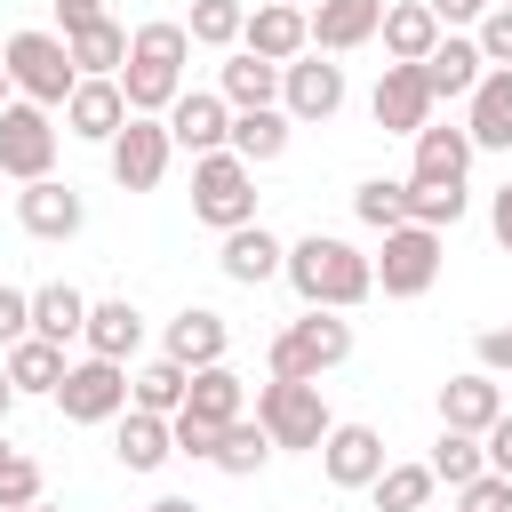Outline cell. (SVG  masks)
<instances>
[{"label":"cell","mask_w":512,"mask_h":512,"mask_svg":"<svg viewBox=\"0 0 512 512\" xmlns=\"http://www.w3.org/2000/svg\"><path fill=\"white\" fill-rule=\"evenodd\" d=\"M304 304H320V312H360L368 296H376V256H360L352 240H336V232H304L296 248H288V272H280Z\"/></svg>","instance_id":"6da1fadb"},{"label":"cell","mask_w":512,"mask_h":512,"mask_svg":"<svg viewBox=\"0 0 512 512\" xmlns=\"http://www.w3.org/2000/svg\"><path fill=\"white\" fill-rule=\"evenodd\" d=\"M184 56H192V32L176 16H152L128 32V64H120V88H128V112H168L184 96Z\"/></svg>","instance_id":"7a4b0ae2"},{"label":"cell","mask_w":512,"mask_h":512,"mask_svg":"<svg viewBox=\"0 0 512 512\" xmlns=\"http://www.w3.org/2000/svg\"><path fill=\"white\" fill-rule=\"evenodd\" d=\"M0 64H8V80H16V96H32V104H48V112H64V96L80 88V64H72V40L64 32H8V48H0Z\"/></svg>","instance_id":"3957f363"},{"label":"cell","mask_w":512,"mask_h":512,"mask_svg":"<svg viewBox=\"0 0 512 512\" xmlns=\"http://www.w3.org/2000/svg\"><path fill=\"white\" fill-rule=\"evenodd\" d=\"M344 360H352V320H344V312L304 304V312L272 336V376H304V384H320V376L344 368Z\"/></svg>","instance_id":"277c9868"},{"label":"cell","mask_w":512,"mask_h":512,"mask_svg":"<svg viewBox=\"0 0 512 512\" xmlns=\"http://www.w3.org/2000/svg\"><path fill=\"white\" fill-rule=\"evenodd\" d=\"M192 216H200L208 232H240V224H256V168H248L232 144L192 160Z\"/></svg>","instance_id":"5b68a950"},{"label":"cell","mask_w":512,"mask_h":512,"mask_svg":"<svg viewBox=\"0 0 512 512\" xmlns=\"http://www.w3.org/2000/svg\"><path fill=\"white\" fill-rule=\"evenodd\" d=\"M256 424L272 432V448H312V456H320V440L336 432L320 384H304V376H272V384H256Z\"/></svg>","instance_id":"8992f818"},{"label":"cell","mask_w":512,"mask_h":512,"mask_svg":"<svg viewBox=\"0 0 512 512\" xmlns=\"http://www.w3.org/2000/svg\"><path fill=\"white\" fill-rule=\"evenodd\" d=\"M0 176H16V184L56 176V120H48V104H32V96L0 104Z\"/></svg>","instance_id":"52a82bcc"},{"label":"cell","mask_w":512,"mask_h":512,"mask_svg":"<svg viewBox=\"0 0 512 512\" xmlns=\"http://www.w3.org/2000/svg\"><path fill=\"white\" fill-rule=\"evenodd\" d=\"M104 160H112V184L120 192H160V176L176 160V136H168L160 112H128V128L104 144Z\"/></svg>","instance_id":"ba28073f"},{"label":"cell","mask_w":512,"mask_h":512,"mask_svg":"<svg viewBox=\"0 0 512 512\" xmlns=\"http://www.w3.org/2000/svg\"><path fill=\"white\" fill-rule=\"evenodd\" d=\"M432 280H440V232H432V224H392L384 248H376V288H384L392 304H408V296H424Z\"/></svg>","instance_id":"9c48e42d"},{"label":"cell","mask_w":512,"mask_h":512,"mask_svg":"<svg viewBox=\"0 0 512 512\" xmlns=\"http://www.w3.org/2000/svg\"><path fill=\"white\" fill-rule=\"evenodd\" d=\"M56 408H64V424H112L128 408V360H104V352L72 360L56 384Z\"/></svg>","instance_id":"30bf717a"},{"label":"cell","mask_w":512,"mask_h":512,"mask_svg":"<svg viewBox=\"0 0 512 512\" xmlns=\"http://www.w3.org/2000/svg\"><path fill=\"white\" fill-rule=\"evenodd\" d=\"M280 112L288 120H336L344 112V64H328L320 48H304L296 64H280Z\"/></svg>","instance_id":"8fae6325"},{"label":"cell","mask_w":512,"mask_h":512,"mask_svg":"<svg viewBox=\"0 0 512 512\" xmlns=\"http://www.w3.org/2000/svg\"><path fill=\"white\" fill-rule=\"evenodd\" d=\"M240 48L264 56V64H296V56L312 48V8H296V0H264V8H248Z\"/></svg>","instance_id":"7c38bea8"},{"label":"cell","mask_w":512,"mask_h":512,"mask_svg":"<svg viewBox=\"0 0 512 512\" xmlns=\"http://www.w3.org/2000/svg\"><path fill=\"white\" fill-rule=\"evenodd\" d=\"M160 120H168L176 152H192V160H200V152H224V144H232V104H224L216 88H184V96H176V104H168Z\"/></svg>","instance_id":"4fadbf2b"},{"label":"cell","mask_w":512,"mask_h":512,"mask_svg":"<svg viewBox=\"0 0 512 512\" xmlns=\"http://www.w3.org/2000/svg\"><path fill=\"white\" fill-rule=\"evenodd\" d=\"M16 224H24L32 240H72V232L88 224V200H80L64 176H40V184L16 192Z\"/></svg>","instance_id":"5bb4252c"},{"label":"cell","mask_w":512,"mask_h":512,"mask_svg":"<svg viewBox=\"0 0 512 512\" xmlns=\"http://www.w3.org/2000/svg\"><path fill=\"white\" fill-rule=\"evenodd\" d=\"M384 464H392V456H384V432H376V424H336V432L320 440V472H328L336 488H376Z\"/></svg>","instance_id":"9a60e30c"},{"label":"cell","mask_w":512,"mask_h":512,"mask_svg":"<svg viewBox=\"0 0 512 512\" xmlns=\"http://www.w3.org/2000/svg\"><path fill=\"white\" fill-rule=\"evenodd\" d=\"M368 112H376V128H384V136H416V128L432 120V88H424V72H416V64H384V80H376Z\"/></svg>","instance_id":"2e32d148"},{"label":"cell","mask_w":512,"mask_h":512,"mask_svg":"<svg viewBox=\"0 0 512 512\" xmlns=\"http://www.w3.org/2000/svg\"><path fill=\"white\" fill-rule=\"evenodd\" d=\"M120 128H128V88H120V80H80V88L64 96V136L112 144Z\"/></svg>","instance_id":"e0dca14e"},{"label":"cell","mask_w":512,"mask_h":512,"mask_svg":"<svg viewBox=\"0 0 512 512\" xmlns=\"http://www.w3.org/2000/svg\"><path fill=\"white\" fill-rule=\"evenodd\" d=\"M504 416V376H488V368H464V376H448L440 384V424L448 432H480L488 440V424Z\"/></svg>","instance_id":"ac0fdd59"},{"label":"cell","mask_w":512,"mask_h":512,"mask_svg":"<svg viewBox=\"0 0 512 512\" xmlns=\"http://www.w3.org/2000/svg\"><path fill=\"white\" fill-rule=\"evenodd\" d=\"M384 32V0H312V48L320 56H352Z\"/></svg>","instance_id":"d6986e66"},{"label":"cell","mask_w":512,"mask_h":512,"mask_svg":"<svg viewBox=\"0 0 512 512\" xmlns=\"http://www.w3.org/2000/svg\"><path fill=\"white\" fill-rule=\"evenodd\" d=\"M216 264H224V280H232V288H264V280H280V272H288V240H272L264 224H240V232H224Z\"/></svg>","instance_id":"ffe728a7"},{"label":"cell","mask_w":512,"mask_h":512,"mask_svg":"<svg viewBox=\"0 0 512 512\" xmlns=\"http://www.w3.org/2000/svg\"><path fill=\"white\" fill-rule=\"evenodd\" d=\"M464 128L480 152H512V64H488L480 88L464 96Z\"/></svg>","instance_id":"44dd1931"},{"label":"cell","mask_w":512,"mask_h":512,"mask_svg":"<svg viewBox=\"0 0 512 512\" xmlns=\"http://www.w3.org/2000/svg\"><path fill=\"white\" fill-rule=\"evenodd\" d=\"M224 352H232V320H224V312L184 304V312L168 320V360H184V368H216Z\"/></svg>","instance_id":"7402d4cb"},{"label":"cell","mask_w":512,"mask_h":512,"mask_svg":"<svg viewBox=\"0 0 512 512\" xmlns=\"http://www.w3.org/2000/svg\"><path fill=\"white\" fill-rule=\"evenodd\" d=\"M416 72H424V88H432V104H440V96H472V88H480V72H488V56H480V40L440 32V48H432Z\"/></svg>","instance_id":"603a6c76"},{"label":"cell","mask_w":512,"mask_h":512,"mask_svg":"<svg viewBox=\"0 0 512 512\" xmlns=\"http://www.w3.org/2000/svg\"><path fill=\"white\" fill-rule=\"evenodd\" d=\"M440 32H448V24L432 16V0H400V8H384V32H376V40H384L392 64H424V56L440 48Z\"/></svg>","instance_id":"cb8c5ba5"},{"label":"cell","mask_w":512,"mask_h":512,"mask_svg":"<svg viewBox=\"0 0 512 512\" xmlns=\"http://www.w3.org/2000/svg\"><path fill=\"white\" fill-rule=\"evenodd\" d=\"M408 144H416V168H408V176H432V184H464V168H472V152H480L472 128H440V120H424Z\"/></svg>","instance_id":"d4e9b609"},{"label":"cell","mask_w":512,"mask_h":512,"mask_svg":"<svg viewBox=\"0 0 512 512\" xmlns=\"http://www.w3.org/2000/svg\"><path fill=\"white\" fill-rule=\"evenodd\" d=\"M112 456H120L128 472H160V464L176 456V424L152 416V408H120V440H112Z\"/></svg>","instance_id":"484cf974"},{"label":"cell","mask_w":512,"mask_h":512,"mask_svg":"<svg viewBox=\"0 0 512 512\" xmlns=\"http://www.w3.org/2000/svg\"><path fill=\"white\" fill-rule=\"evenodd\" d=\"M176 416H200V424H216V432H224L232 416H248V384H240L224 360H216V368H192V392H184V408H176Z\"/></svg>","instance_id":"4316f807"},{"label":"cell","mask_w":512,"mask_h":512,"mask_svg":"<svg viewBox=\"0 0 512 512\" xmlns=\"http://www.w3.org/2000/svg\"><path fill=\"white\" fill-rule=\"evenodd\" d=\"M80 344H88V352H104V360H128V352L144 344V312H136L128 296H104V304H88Z\"/></svg>","instance_id":"83f0119b"},{"label":"cell","mask_w":512,"mask_h":512,"mask_svg":"<svg viewBox=\"0 0 512 512\" xmlns=\"http://www.w3.org/2000/svg\"><path fill=\"white\" fill-rule=\"evenodd\" d=\"M216 96L232 104V112H256V104H280V64H264V56H224V72H216Z\"/></svg>","instance_id":"f1b7e54d"},{"label":"cell","mask_w":512,"mask_h":512,"mask_svg":"<svg viewBox=\"0 0 512 512\" xmlns=\"http://www.w3.org/2000/svg\"><path fill=\"white\" fill-rule=\"evenodd\" d=\"M288 136H296V120H288L280 104H256V112H232V152H240L248 168H264V160H280V152H288Z\"/></svg>","instance_id":"f546056e"},{"label":"cell","mask_w":512,"mask_h":512,"mask_svg":"<svg viewBox=\"0 0 512 512\" xmlns=\"http://www.w3.org/2000/svg\"><path fill=\"white\" fill-rule=\"evenodd\" d=\"M88 328V296L72 288V280H48V288H32V336H48V344H72Z\"/></svg>","instance_id":"4dcf8cb0"},{"label":"cell","mask_w":512,"mask_h":512,"mask_svg":"<svg viewBox=\"0 0 512 512\" xmlns=\"http://www.w3.org/2000/svg\"><path fill=\"white\" fill-rule=\"evenodd\" d=\"M184 392H192V368H184V360H168V352H160V360H144V368L128 376V408H152V416H176V408H184Z\"/></svg>","instance_id":"1f68e13d"},{"label":"cell","mask_w":512,"mask_h":512,"mask_svg":"<svg viewBox=\"0 0 512 512\" xmlns=\"http://www.w3.org/2000/svg\"><path fill=\"white\" fill-rule=\"evenodd\" d=\"M216 472H232V480H256L264 464H272V432L256 424V416H232L224 432H216V456H208Z\"/></svg>","instance_id":"d6a6232c"},{"label":"cell","mask_w":512,"mask_h":512,"mask_svg":"<svg viewBox=\"0 0 512 512\" xmlns=\"http://www.w3.org/2000/svg\"><path fill=\"white\" fill-rule=\"evenodd\" d=\"M64 344H48V336H16L8 344V376H16V392H48L56 400V384H64Z\"/></svg>","instance_id":"836d02e7"},{"label":"cell","mask_w":512,"mask_h":512,"mask_svg":"<svg viewBox=\"0 0 512 512\" xmlns=\"http://www.w3.org/2000/svg\"><path fill=\"white\" fill-rule=\"evenodd\" d=\"M72 64H80V80H120V64H128V32L104 16V24H88V32H72Z\"/></svg>","instance_id":"e575fe53"},{"label":"cell","mask_w":512,"mask_h":512,"mask_svg":"<svg viewBox=\"0 0 512 512\" xmlns=\"http://www.w3.org/2000/svg\"><path fill=\"white\" fill-rule=\"evenodd\" d=\"M424 464H432V480L464 488V480H480V472H488V440H480V432H448V424H440V440H432V456H424Z\"/></svg>","instance_id":"d590c367"},{"label":"cell","mask_w":512,"mask_h":512,"mask_svg":"<svg viewBox=\"0 0 512 512\" xmlns=\"http://www.w3.org/2000/svg\"><path fill=\"white\" fill-rule=\"evenodd\" d=\"M464 208H472V192H464V184L408 176V224H432V232H448V224H464Z\"/></svg>","instance_id":"8d00e7d4"},{"label":"cell","mask_w":512,"mask_h":512,"mask_svg":"<svg viewBox=\"0 0 512 512\" xmlns=\"http://www.w3.org/2000/svg\"><path fill=\"white\" fill-rule=\"evenodd\" d=\"M432 488H440V480H432V464H384L368 496H376V512H424V504H432Z\"/></svg>","instance_id":"74e56055"},{"label":"cell","mask_w":512,"mask_h":512,"mask_svg":"<svg viewBox=\"0 0 512 512\" xmlns=\"http://www.w3.org/2000/svg\"><path fill=\"white\" fill-rule=\"evenodd\" d=\"M352 216H360L368 232H392V224H408V184H400V176H368V184L352 192Z\"/></svg>","instance_id":"f35d334b"},{"label":"cell","mask_w":512,"mask_h":512,"mask_svg":"<svg viewBox=\"0 0 512 512\" xmlns=\"http://www.w3.org/2000/svg\"><path fill=\"white\" fill-rule=\"evenodd\" d=\"M240 24H248V8L240 0H192V48H240Z\"/></svg>","instance_id":"ab89813d"},{"label":"cell","mask_w":512,"mask_h":512,"mask_svg":"<svg viewBox=\"0 0 512 512\" xmlns=\"http://www.w3.org/2000/svg\"><path fill=\"white\" fill-rule=\"evenodd\" d=\"M40 496H48L40 464H32V456H8V464H0V512H24V504H40Z\"/></svg>","instance_id":"60d3db41"},{"label":"cell","mask_w":512,"mask_h":512,"mask_svg":"<svg viewBox=\"0 0 512 512\" xmlns=\"http://www.w3.org/2000/svg\"><path fill=\"white\" fill-rule=\"evenodd\" d=\"M456 512H512V480L488 464L480 480H464V488H456Z\"/></svg>","instance_id":"b9f144b4"},{"label":"cell","mask_w":512,"mask_h":512,"mask_svg":"<svg viewBox=\"0 0 512 512\" xmlns=\"http://www.w3.org/2000/svg\"><path fill=\"white\" fill-rule=\"evenodd\" d=\"M16 336H32V288H8V280H0V352H8Z\"/></svg>","instance_id":"7bdbcfd3"},{"label":"cell","mask_w":512,"mask_h":512,"mask_svg":"<svg viewBox=\"0 0 512 512\" xmlns=\"http://www.w3.org/2000/svg\"><path fill=\"white\" fill-rule=\"evenodd\" d=\"M472 40H480V56H488V64H512V8H488Z\"/></svg>","instance_id":"ee69618b"},{"label":"cell","mask_w":512,"mask_h":512,"mask_svg":"<svg viewBox=\"0 0 512 512\" xmlns=\"http://www.w3.org/2000/svg\"><path fill=\"white\" fill-rule=\"evenodd\" d=\"M168 424H176V456H192V464L216 456V424H200V416H168Z\"/></svg>","instance_id":"f6af8a7d"},{"label":"cell","mask_w":512,"mask_h":512,"mask_svg":"<svg viewBox=\"0 0 512 512\" xmlns=\"http://www.w3.org/2000/svg\"><path fill=\"white\" fill-rule=\"evenodd\" d=\"M472 360H480L488 376H512V328H480V344H472Z\"/></svg>","instance_id":"bcb514c9"},{"label":"cell","mask_w":512,"mask_h":512,"mask_svg":"<svg viewBox=\"0 0 512 512\" xmlns=\"http://www.w3.org/2000/svg\"><path fill=\"white\" fill-rule=\"evenodd\" d=\"M488 232H496V248L512 256V176H504V184L488 192Z\"/></svg>","instance_id":"7dc6e473"},{"label":"cell","mask_w":512,"mask_h":512,"mask_svg":"<svg viewBox=\"0 0 512 512\" xmlns=\"http://www.w3.org/2000/svg\"><path fill=\"white\" fill-rule=\"evenodd\" d=\"M56 24H64V40H72V32L104 24V0H56Z\"/></svg>","instance_id":"c3c4849f"},{"label":"cell","mask_w":512,"mask_h":512,"mask_svg":"<svg viewBox=\"0 0 512 512\" xmlns=\"http://www.w3.org/2000/svg\"><path fill=\"white\" fill-rule=\"evenodd\" d=\"M488 464H496V472L512 480V408H504V416L488 424Z\"/></svg>","instance_id":"681fc988"},{"label":"cell","mask_w":512,"mask_h":512,"mask_svg":"<svg viewBox=\"0 0 512 512\" xmlns=\"http://www.w3.org/2000/svg\"><path fill=\"white\" fill-rule=\"evenodd\" d=\"M432 16H440V24H480L488 0H432Z\"/></svg>","instance_id":"f907efd6"},{"label":"cell","mask_w":512,"mask_h":512,"mask_svg":"<svg viewBox=\"0 0 512 512\" xmlns=\"http://www.w3.org/2000/svg\"><path fill=\"white\" fill-rule=\"evenodd\" d=\"M8 408H16V376H8V360H0V424H8Z\"/></svg>","instance_id":"816d5d0a"},{"label":"cell","mask_w":512,"mask_h":512,"mask_svg":"<svg viewBox=\"0 0 512 512\" xmlns=\"http://www.w3.org/2000/svg\"><path fill=\"white\" fill-rule=\"evenodd\" d=\"M152 512H200V504H192V496H160Z\"/></svg>","instance_id":"f5cc1de1"},{"label":"cell","mask_w":512,"mask_h":512,"mask_svg":"<svg viewBox=\"0 0 512 512\" xmlns=\"http://www.w3.org/2000/svg\"><path fill=\"white\" fill-rule=\"evenodd\" d=\"M8 96H16V80H8V64H0V104H8Z\"/></svg>","instance_id":"db71d44e"},{"label":"cell","mask_w":512,"mask_h":512,"mask_svg":"<svg viewBox=\"0 0 512 512\" xmlns=\"http://www.w3.org/2000/svg\"><path fill=\"white\" fill-rule=\"evenodd\" d=\"M24 512H64V504H48V496H40V504H24Z\"/></svg>","instance_id":"11a10c76"},{"label":"cell","mask_w":512,"mask_h":512,"mask_svg":"<svg viewBox=\"0 0 512 512\" xmlns=\"http://www.w3.org/2000/svg\"><path fill=\"white\" fill-rule=\"evenodd\" d=\"M8 456H16V448H8V432H0V464H8Z\"/></svg>","instance_id":"9f6ffc18"},{"label":"cell","mask_w":512,"mask_h":512,"mask_svg":"<svg viewBox=\"0 0 512 512\" xmlns=\"http://www.w3.org/2000/svg\"><path fill=\"white\" fill-rule=\"evenodd\" d=\"M488 8H512V0H488Z\"/></svg>","instance_id":"6f0895ef"},{"label":"cell","mask_w":512,"mask_h":512,"mask_svg":"<svg viewBox=\"0 0 512 512\" xmlns=\"http://www.w3.org/2000/svg\"><path fill=\"white\" fill-rule=\"evenodd\" d=\"M296 8H312V0H296Z\"/></svg>","instance_id":"680465c9"}]
</instances>
